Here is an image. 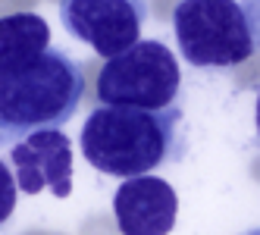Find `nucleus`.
I'll return each instance as SVG.
<instances>
[{
  "instance_id": "nucleus-1",
  "label": "nucleus",
  "mask_w": 260,
  "mask_h": 235,
  "mask_svg": "<svg viewBox=\"0 0 260 235\" xmlns=\"http://www.w3.org/2000/svg\"><path fill=\"white\" fill-rule=\"evenodd\" d=\"M182 110L101 104L82 125V154L104 176H144L182 154Z\"/></svg>"
},
{
  "instance_id": "nucleus-2",
  "label": "nucleus",
  "mask_w": 260,
  "mask_h": 235,
  "mask_svg": "<svg viewBox=\"0 0 260 235\" xmlns=\"http://www.w3.org/2000/svg\"><path fill=\"white\" fill-rule=\"evenodd\" d=\"M82 94V66L60 47H47L31 63L0 72V144L66 125Z\"/></svg>"
},
{
  "instance_id": "nucleus-3",
  "label": "nucleus",
  "mask_w": 260,
  "mask_h": 235,
  "mask_svg": "<svg viewBox=\"0 0 260 235\" xmlns=\"http://www.w3.org/2000/svg\"><path fill=\"white\" fill-rule=\"evenodd\" d=\"M173 31L191 66H238L260 50V0H179Z\"/></svg>"
},
{
  "instance_id": "nucleus-4",
  "label": "nucleus",
  "mask_w": 260,
  "mask_h": 235,
  "mask_svg": "<svg viewBox=\"0 0 260 235\" xmlns=\"http://www.w3.org/2000/svg\"><path fill=\"white\" fill-rule=\"evenodd\" d=\"M182 72L176 53L163 41H135L128 50L110 57L98 76L101 104L166 110L176 107Z\"/></svg>"
},
{
  "instance_id": "nucleus-5",
  "label": "nucleus",
  "mask_w": 260,
  "mask_h": 235,
  "mask_svg": "<svg viewBox=\"0 0 260 235\" xmlns=\"http://www.w3.org/2000/svg\"><path fill=\"white\" fill-rule=\"evenodd\" d=\"M60 19L72 38L101 57H116L141 41L147 22L144 0H60Z\"/></svg>"
},
{
  "instance_id": "nucleus-6",
  "label": "nucleus",
  "mask_w": 260,
  "mask_h": 235,
  "mask_svg": "<svg viewBox=\"0 0 260 235\" xmlns=\"http://www.w3.org/2000/svg\"><path fill=\"white\" fill-rule=\"evenodd\" d=\"M10 163L22 194H38L41 188H47L53 197L72 194V144L60 129L31 132L13 141Z\"/></svg>"
},
{
  "instance_id": "nucleus-7",
  "label": "nucleus",
  "mask_w": 260,
  "mask_h": 235,
  "mask_svg": "<svg viewBox=\"0 0 260 235\" xmlns=\"http://www.w3.org/2000/svg\"><path fill=\"white\" fill-rule=\"evenodd\" d=\"M113 216L122 235H170L179 216V194L166 179L132 176L113 194Z\"/></svg>"
},
{
  "instance_id": "nucleus-8",
  "label": "nucleus",
  "mask_w": 260,
  "mask_h": 235,
  "mask_svg": "<svg viewBox=\"0 0 260 235\" xmlns=\"http://www.w3.org/2000/svg\"><path fill=\"white\" fill-rule=\"evenodd\" d=\"M50 47V25L38 13L0 16V72L19 69Z\"/></svg>"
},
{
  "instance_id": "nucleus-9",
  "label": "nucleus",
  "mask_w": 260,
  "mask_h": 235,
  "mask_svg": "<svg viewBox=\"0 0 260 235\" xmlns=\"http://www.w3.org/2000/svg\"><path fill=\"white\" fill-rule=\"evenodd\" d=\"M16 176L10 173V166L0 160V226H4L10 216H13V210H16Z\"/></svg>"
},
{
  "instance_id": "nucleus-10",
  "label": "nucleus",
  "mask_w": 260,
  "mask_h": 235,
  "mask_svg": "<svg viewBox=\"0 0 260 235\" xmlns=\"http://www.w3.org/2000/svg\"><path fill=\"white\" fill-rule=\"evenodd\" d=\"M257 138H260V88H257Z\"/></svg>"
},
{
  "instance_id": "nucleus-11",
  "label": "nucleus",
  "mask_w": 260,
  "mask_h": 235,
  "mask_svg": "<svg viewBox=\"0 0 260 235\" xmlns=\"http://www.w3.org/2000/svg\"><path fill=\"white\" fill-rule=\"evenodd\" d=\"M245 235H260V229H251V232H245Z\"/></svg>"
}]
</instances>
